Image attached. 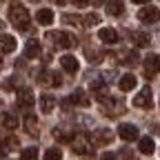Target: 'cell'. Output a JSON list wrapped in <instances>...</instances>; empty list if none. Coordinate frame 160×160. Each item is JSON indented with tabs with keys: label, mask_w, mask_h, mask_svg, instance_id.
<instances>
[{
	"label": "cell",
	"mask_w": 160,
	"mask_h": 160,
	"mask_svg": "<svg viewBox=\"0 0 160 160\" xmlns=\"http://www.w3.org/2000/svg\"><path fill=\"white\" fill-rule=\"evenodd\" d=\"M53 138H58V140H65V142H71V138H73V133H67L65 129H60V127H56V129H53Z\"/></svg>",
	"instance_id": "cell-25"
},
{
	"label": "cell",
	"mask_w": 160,
	"mask_h": 160,
	"mask_svg": "<svg viewBox=\"0 0 160 160\" xmlns=\"http://www.w3.org/2000/svg\"><path fill=\"white\" fill-rule=\"evenodd\" d=\"M60 65H62V69H65L67 73H76V71H78V58H73V56H62V58H60Z\"/></svg>",
	"instance_id": "cell-16"
},
{
	"label": "cell",
	"mask_w": 160,
	"mask_h": 160,
	"mask_svg": "<svg viewBox=\"0 0 160 160\" xmlns=\"http://www.w3.org/2000/svg\"><path fill=\"white\" fill-rule=\"evenodd\" d=\"M45 158L47 160H60V158H62V151H60L58 147H51V149L45 151Z\"/></svg>",
	"instance_id": "cell-26"
},
{
	"label": "cell",
	"mask_w": 160,
	"mask_h": 160,
	"mask_svg": "<svg viewBox=\"0 0 160 160\" xmlns=\"http://www.w3.org/2000/svg\"><path fill=\"white\" fill-rule=\"evenodd\" d=\"M71 142H73V153H89V149H91L87 136H78V138L73 136Z\"/></svg>",
	"instance_id": "cell-9"
},
{
	"label": "cell",
	"mask_w": 160,
	"mask_h": 160,
	"mask_svg": "<svg viewBox=\"0 0 160 160\" xmlns=\"http://www.w3.org/2000/svg\"><path fill=\"white\" fill-rule=\"evenodd\" d=\"M9 20L13 22V27H16L18 31H29V27H31L27 9H25L22 5H18V2L11 5V9H9Z\"/></svg>",
	"instance_id": "cell-1"
},
{
	"label": "cell",
	"mask_w": 160,
	"mask_h": 160,
	"mask_svg": "<svg viewBox=\"0 0 160 160\" xmlns=\"http://www.w3.org/2000/svg\"><path fill=\"white\" fill-rule=\"evenodd\" d=\"M158 71H160V56L149 53V56L145 58V73L151 78V76H156Z\"/></svg>",
	"instance_id": "cell-5"
},
{
	"label": "cell",
	"mask_w": 160,
	"mask_h": 160,
	"mask_svg": "<svg viewBox=\"0 0 160 160\" xmlns=\"http://www.w3.org/2000/svg\"><path fill=\"white\" fill-rule=\"evenodd\" d=\"M62 20H65V22H78V18H76V16H65Z\"/></svg>",
	"instance_id": "cell-29"
},
{
	"label": "cell",
	"mask_w": 160,
	"mask_h": 160,
	"mask_svg": "<svg viewBox=\"0 0 160 160\" xmlns=\"http://www.w3.org/2000/svg\"><path fill=\"white\" fill-rule=\"evenodd\" d=\"M133 105H136V107H142V109H151V105H153V102H151V89L145 87L142 91L133 98Z\"/></svg>",
	"instance_id": "cell-7"
},
{
	"label": "cell",
	"mask_w": 160,
	"mask_h": 160,
	"mask_svg": "<svg viewBox=\"0 0 160 160\" xmlns=\"http://www.w3.org/2000/svg\"><path fill=\"white\" fill-rule=\"evenodd\" d=\"M131 2H136V5H149L151 0H131Z\"/></svg>",
	"instance_id": "cell-31"
},
{
	"label": "cell",
	"mask_w": 160,
	"mask_h": 160,
	"mask_svg": "<svg viewBox=\"0 0 160 160\" xmlns=\"http://www.w3.org/2000/svg\"><path fill=\"white\" fill-rule=\"evenodd\" d=\"M138 138H140V136H138ZM138 149H140V153H145V156H151V153H153V149H156V142H153V138H149V136L140 138V140H138Z\"/></svg>",
	"instance_id": "cell-10"
},
{
	"label": "cell",
	"mask_w": 160,
	"mask_h": 160,
	"mask_svg": "<svg viewBox=\"0 0 160 160\" xmlns=\"http://www.w3.org/2000/svg\"><path fill=\"white\" fill-rule=\"evenodd\" d=\"M49 78H51V80H49L51 87H60V85H62V78H60L58 71H49Z\"/></svg>",
	"instance_id": "cell-27"
},
{
	"label": "cell",
	"mask_w": 160,
	"mask_h": 160,
	"mask_svg": "<svg viewBox=\"0 0 160 160\" xmlns=\"http://www.w3.org/2000/svg\"><path fill=\"white\" fill-rule=\"evenodd\" d=\"M131 42H133L136 47H147V45H149V33H145V31H133V33H131Z\"/></svg>",
	"instance_id": "cell-18"
},
{
	"label": "cell",
	"mask_w": 160,
	"mask_h": 160,
	"mask_svg": "<svg viewBox=\"0 0 160 160\" xmlns=\"http://www.w3.org/2000/svg\"><path fill=\"white\" fill-rule=\"evenodd\" d=\"M20 158H22V160H36L38 158V149L36 147H27V149L20 151Z\"/></svg>",
	"instance_id": "cell-22"
},
{
	"label": "cell",
	"mask_w": 160,
	"mask_h": 160,
	"mask_svg": "<svg viewBox=\"0 0 160 160\" xmlns=\"http://www.w3.org/2000/svg\"><path fill=\"white\" fill-rule=\"evenodd\" d=\"M36 20H38L40 25H51L53 22V11L51 9H40L36 13Z\"/></svg>",
	"instance_id": "cell-20"
},
{
	"label": "cell",
	"mask_w": 160,
	"mask_h": 160,
	"mask_svg": "<svg viewBox=\"0 0 160 160\" xmlns=\"http://www.w3.org/2000/svg\"><path fill=\"white\" fill-rule=\"evenodd\" d=\"M40 53H42L40 40H29V42L25 45V58L27 60H36V58H40Z\"/></svg>",
	"instance_id": "cell-6"
},
{
	"label": "cell",
	"mask_w": 160,
	"mask_h": 160,
	"mask_svg": "<svg viewBox=\"0 0 160 160\" xmlns=\"http://www.w3.org/2000/svg\"><path fill=\"white\" fill-rule=\"evenodd\" d=\"M120 89L122 91H131V89H136V85H138V78L133 76V73H125V76H120Z\"/></svg>",
	"instance_id": "cell-12"
},
{
	"label": "cell",
	"mask_w": 160,
	"mask_h": 160,
	"mask_svg": "<svg viewBox=\"0 0 160 160\" xmlns=\"http://www.w3.org/2000/svg\"><path fill=\"white\" fill-rule=\"evenodd\" d=\"M53 107H56V98L53 96H42L40 98V111L42 113H51Z\"/></svg>",
	"instance_id": "cell-19"
},
{
	"label": "cell",
	"mask_w": 160,
	"mask_h": 160,
	"mask_svg": "<svg viewBox=\"0 0 160 160\" xmlns=\"http://www.w3.org/2000/svg\"><path fill=\"white\" fill-rule=\"evenodd\" d=\"M0 29H2V20H0Z\"/></svg>",
	"instance_id": "cell-34"
},
{
	"label": "cell",
	"mask_w": 160,
	"mask_h": 160,
	"mask_svg": "<svg viewBox=\"0 0 160 160\" xmlns=\"http://www.w3.org/2000/svg\"><path fill=\"white\" fill-rule=\"evenodd\" d=\"M0 65H2V56H0Z\"/></svg>",
	"instance_id": "cell-35"
},
{
	"label": "cell",
	"mask_w": 160,
	"mask_h": 160,
	"mask_svg": "<svg viewBox=\"0 0 160 160\" xmlns=\"http://www.w3.org/2000/svg\"><path fill=\"white\" fill-rule=\"evenodd\" d=\"M53 2H56V5H65V2H67V0H53Z\"/></svg>",
	"instance_id": "cell-32"
},
{
	"label": "cell",
	"mask_w": 160,
	"mask_h": 160,
	"mask_svg": "<svg viewBox=\"0 0 160 160\" xmlns=\"http://www.w3.org/2000/svg\"><path fill=\"white\" fill-rule=\"evenodd\" d=\"M69 100H71L73 105H80V107H89V102H91V100L85 96V91H82V89H76V91L71 93V98H69Z\"/></svg>",
	"instance_id": "cell-17"
},
{
	"label": "cell",
	"mask_w": 160,
	"mask_h": 160,
	"mask_svg": "<svg viewBox=\"0 0 160 160\" xmlns=\"http://www.w3.org/2000/svg\"><path fill=\"white\" fill-rule=\"evenodd\" d=\"M0 125H2L7 131H13V129H18V118L13 116V113H2V116H0Z\"/></svg>",
	"instance_id": "cell-15"
},
{
	"label": "cell",
	"mask_w": 160,
	"mask_h": 160,
	"mask_svg": "<svg viewBox=\"0 0 160 160\" xmlns=\"http://www.w3.org/2000/svg\"><path fill=\"white\" fill-rule=\"evenodd\" d=\"M82 22H85V27H96V25H100V16L98 13H87L82 18Z\"/></svg>",
	"instance_id": "cell-24"
},
{
	"label": "cell",
	"mask_w": 160,
	"mask_h": 160,
	"mask_svg": "<svg viewBox=\"0 0 160 160\" xmlns=\"http://www.w3.org/2000/svg\"><path fill=\"white\" fill-rule=\"evenodd\" d=\"M49 38L51 40H58V47L60 49H71V47H76V36H71V33H65V31H60V33H49Z\"/></svg>",
	"instance_id": "cell-2"
},
{
	"label": "cell",
	"mask_w": 160,
	"mask_h": 160,
	"mask_svg": "<svg viewBox=\"0 0 160 160\" xmlns=\"http://www.w3.org/2000/svg\"><path fill=\"white\" fill-rule=\"evenodd\" d=\"M16 47H18V42L13 36H0V51L2 53H11V51H16Z\"/></svg>",
	"instance_id": "cell-11"
},
{
	"label": "cell",
	"mask_w": 160,
	"mask_h": 160,
	"mask_svg": "<svg viewBox=\"0 0 160 160\" xmlns=\"http://www.w3.org/2000/svg\"><path fill=\"white\" fill-rule=\"evenodd\" d=\"M122 11H125V7H122L120 0H109L107 2V13L109 16H122Z\"/></svg>",
	"instance_id": "cell-21"
},
{
	"label": "cell",
	"mask_w": 160,
	"mask_h": 160,
	"mask_svg": "<svg viewBox=\"0 0 160 160\" xmlns=\"http://www.w3.org/2000/svg\"><path fill=\"white\" fill-rule=\"evenodd\" d=\"M16 102H18V107H22V109H31V105H33V91L29 87L20 89L18 96H16Z\"/></svg>",
	"instance_id": "cell-4"
},
{
	"label": "cell",
	"mask_w": 160,
	"mask_h": 160,
	"mask_svg": "<svg viewBox=\"0 0 160 160\" xmlns=\"http://www.w3.org/2000/svg\"><path fill=\"white\" fill-rule=\"evenodd\" d=\"M98 38L102 40V42H107V45H113V42H118V33H116L113 29H109V27H102V29H98Z\"/></svg>",
	"instance_id": "cell-14"
},
{
	"label": "cell",
	"mask_w": 160,
	"mask_h": 160,
	"mask_svg": "<svg viewBox=\"0 0 160 160\" xmlns=\"http://www.w3.org/2000/svg\"><path fill=\"white\" fill-rule=\"evenodd\" d=\"M118 136L122 138V140H127V142H131V140H138V127L136 125H129V122H122L118 127Z\"/></svg>",
	"instance_id": "cell-3"
},
{
	"label": "cell",
	"mask_w": 160,
	"mask_h": 160,
	"mask_svg": "<svg viewBox=\"0 0 160 160\" xmlns=\"http://www.w3.org/2000/svg\"><path fill=\"white\" fill-rule=\"evenodd\" d=\"M138 18L140 20H142V22H158V20H160V11L156 9V7H142V9H140V13H138Z\"/></svg>",
	"instance_id": "cell-8"
},
{
	"label": "cell",
	"mask_w": 160,
	"mask_h": 160,
	"mask_svg": "<svg viewBox=\"0 0 160 160\" xmlns=\"http://www.w3.org/2000/svg\"><path fill=\"white\" fill-rule=\"evenodd\" d=\"M25 131L29 136H38V116L36 113H27L25 116Z\"/></svg>",
	"instance_id": "cell-13"
},
{
	"label": "cell",
	"mask_w": 160,
	"mask_h": 160,
	"mask_svg": "<svg viewBox=\"0 0 160 160\" xmlns=\"http://www.w3.org/2000/svg\"><path fill=\"white\" fill-rule=\"evenodd\" d=\"M93 2H96V5H100V2H105V0H93Z\"/></svg>",
	"instance_id": "cell-33"
},
{
	"label": "cell",
	"mask_w": 160,
	"mask_h": 160,
	"mask_svg": "<svg viewBox=\"0 0 160 160\" xmlns=\"http://www.w3.org/2000/svg\"><path fill=\"white\" fill-rule=\"evenodd\" d=\"M7 147H18V140L13 136L5 138V140H0V149H7Z\"/></svg>",
	"instance_id": "cell-28"
},
{
	"label": "cell",
	"mask_w": 160,
	"mask_h": 160,
	"mask_svg": "<svg viewBox=\"0 0 160 160\" xmlns=\"http://www.w3.org/2000/svg\"><path fill=\"white\" fill-rule=\"evenodd\" d=\"M120 62H122V65H136V62H138V53H136V51H125Z\"/></svg>",
	"instance_id": "cell-23"
},
{
	"label": "cell",
	"mask_w": 160,
	"mask_h": 160,
	"mask_svg": "<svg viewBox=\"0 0 160 160\" xmlns=\"http://www.w3.org/2000/svg\"><path fill=\"white\" fill-rule=\"evenodd\" d=\"M71 2H73V5H78V7H85L89 0H71Z\"/></svg>",
	"instance_id": "cell-30"
}]
</instances>
